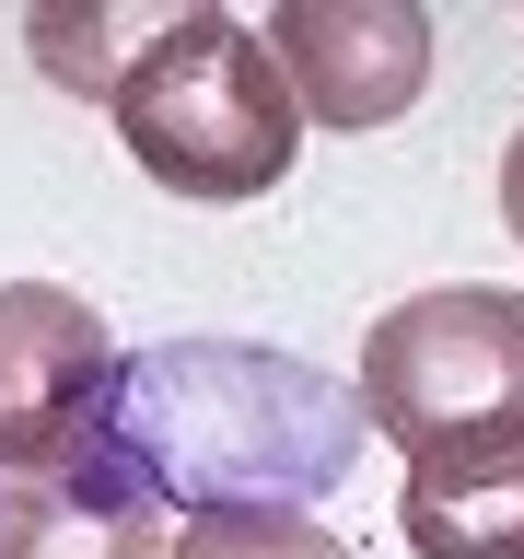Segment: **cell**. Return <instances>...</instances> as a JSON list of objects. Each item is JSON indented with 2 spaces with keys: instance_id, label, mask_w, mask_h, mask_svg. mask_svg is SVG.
Returning a JSON list of instances; mask_svg holds the SVG:
<instances>
[{
  "instance_id": "30bf717a",
  "label": "cell",
  "mask_w": 524,
  "mask_h": 559,
  "mask_svg": "<svg viewBox=\"0 0 524 559\" xmlns=\"http://www.w3.org/2000/svg\"><path fill=\"white\" fill-rule=\"evenodd\" d=\"M501 222L524 234V129H513V152H501Z\"/></svg>"
},
{
  "instance_id": "9c48e42d",
  "label": "cell",
  "mask_w": 524,
  "mask_h": 559,
  "mask_svg": "<svg viewBox=\"0 0 524 559\" xmlns=\"http://www.w3.org/2000/svg\"><path fill=\"white\" fill-rule=\"evenodd\" d=\"M175 559H349V548L303 513H199L175 536Z\"/></svg>"
},
{
  "instance_id": "ba28073f",
  "label": "cell",
  "mask_w": 524,
  "mask_h": 559,
  "mask_svg": "<svg viewBox=\"0 0 524 559\" xmlns=\"http://www.w3.org/2000/svg\"><path fill=\"white\" fill-rule=\"evenodd\" d=\"M35 70H47V82H70V94H117V82H129V59L140 47H152V24H105V12H35Z\"/></svg>"
},
{
  "instance_id": "8992f818",
  "label": "cell",
  "mask_w": 524,
  "mask_h": 559,
  "mask_svg": "<svg viewBox=\"0 0 524 559\" xmlns=\"http://www.w3.org/2000/svg\"><path fill=\"white\" fill-rule=\"evenodd\" d=\"M0 559H175V536L152 489H129L105 454H82L47 478H0Z\"/></svg>"
},
{
  "instance_id": "7a4b0ae2",
  "label": "cell",
  "mask_w": 524,
  "mask_h": 559,
  "mask_svg": "<svg viewBox=\"0 0 524 559\" xmlns=\"http://www.w3.org/2000/svg\"><path fill=\"white\" fill-rule=\"evenodd\" d=\"M105 117L164 199H199V210L269 199L303 152V105L279 82L269 35L234 12H164L152 47L129 59V82L105 94Z\"/></svg>"
},
{
  "instance_id": "6da1fadb",
  "label": "cell",
  "mask_w": 524,
  "mask_h": 559,
  "mask_svg": "<svg viewBox=\"0 0 524 559\" xmlns=\"http://www.w3.org/2000/svg\"><path fill=\"white\" fill-rule=\"evenodd\" d=\"M361 384L269 338H152L117 361L94 454L164 513H303L361 466Z\"/></svg>"
},
{
  "instance_id": "277c9868",
  "label": "cell",
  "mask_w": 524,
  "mask_h": 559,
  "mask_svg": "<svg viewBox=\"0 0 524 559\" xmlns=\"http://www.w3.org/2000/svg\"><path fill=\"white\" fill-rule=\"evenodd\" d=\"M117 326L59 280H0V478L82 466L117 396Z\"/></svg>"
},
{
  "instance_id": "5b68a950",
  "label": "cell",
  "mask_w": 524,
  "mask_h": 559,
  "mask_svg": "<svg viewBox=\"0 0 524 559\" xmlns=\"http://www.w3.org/2000/svg\"><path fill=\"white\" fill-rule=\"evenodd\" d=\"M257 35L314 129H384L431 82V12L408 0H279Z\"/></svg>"
},
{
  "instance_id": "3957f363",
  "label": "cell",
  "mask_w": 524,
  "mask_h": 559,
  "mask_svg": "<svg viewBox=\"0 0 524 559\" xmlns=\"http://www.w3.org/2000/svg\"><path fill=\"white\" fill-rule=\"evenodd\" d=\"M361 408L396 454L478 443V431H524V292L489 280H443L408 292L396 314L361 326Z\"/></svg>"
},
{
  "instance_id": "52a82bcc",
  "label": "cell",
  "mask_w": 524,
  "mask_h": 559,
  "mask_svg": "<svg viewBox=\"0 0 524 559\" xmlns=\"http://www.w3.org/2000/svg\"><path fill=\"white\" fill-rule=\"evenodd\" d=\"M419 559H524V431L408 454V501H396Z\"/></svg>"
}]
</instances>
